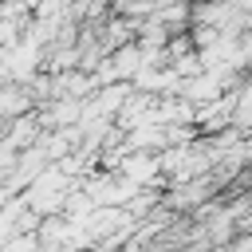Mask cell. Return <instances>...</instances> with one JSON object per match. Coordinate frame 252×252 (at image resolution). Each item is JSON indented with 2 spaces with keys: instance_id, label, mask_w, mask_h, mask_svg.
<instances>
[{
  "instance_id": "obj_1",
  "label": "cell",
  "mask_w": 252,
  "mask_h": 252,
  "mask_svg": "<svg viewBox=\"0 0 252 252\" xmlns=\"http://www.w3.org/2000/svg\"><path fill=\"white\" fill-rule=\"evenodd\" d=\"M228 4H232L236 12H252V0H228Z\"/></svg>"
},
{
  "instance_id": "obj_2",
  "label": "cell",
  "mask_w": 252,
  "mask_h": 252,
  "mask_svg": "<svg viewBox=\"0 0 252 252\" xmlns=\"http://www.w3.org/2000/svg\"><path fill=\"white\" fill-rule=\"evenodd\" d=\"M106 4H110V0H106Z\"/></svg>"
}]
</instances>
